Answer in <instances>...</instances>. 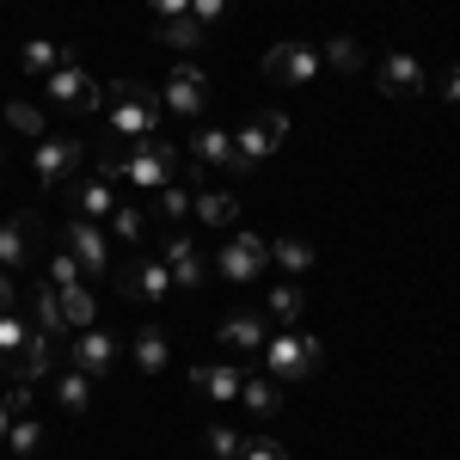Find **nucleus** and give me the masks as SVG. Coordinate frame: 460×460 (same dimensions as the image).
<instances>
[{"mask_svg": "<svg viewBox=\"0 0 460 460\" xmlns=\"http://www.w3.org/2000/svg\"><path fill=\"white\" fill-rule=\"evenodd\" d=\"M160 93L142 86V80H117L105 86V99H99V123H105L117 142H136V136H160Z\"/></svg>", "mask_w": 460, "mask_h": 460, "instance_id": "1", "label": "nucleus"}, {"mask_svg": "<svg viewBox=\"0 0 460 460\" xmlns=\"http://www.w3.org/2000/svg\"><path fill=\"white\" fill-rule=\"evenodd\" d=\"M319 362H325V350H319V338H307V332H270L264 338V375L283 387V381H314Z\"/></svg>", "mask_w": 460, "mask_h": 460, "instance_id": "2", "label": "nucleus"}, {"mask_svg": "<svg viewBox=\"0 0 460 460\" xmlns=\"http://www.w3.org/2000/svg\"><path fill=\"white\" fill-rule=\"evenodd\" d=\"M178 166H184V154H178L166 136H136V142H123V178L142 184V190L178 184Z\"/></svg>", "mask_w": 460, "mask_h": 460, "instance_id": "3", "label": "nucleus"}, {"mask_svg": "<svg viewBox=\"0 0 460 460\" xmlns=\"http://www.w3.org/2000/svg\"><path fill=\"white\" fill-rule=\"evenodd\" d=\"M283 142H288V117H283V111H258L246 129H234V178H227V184L252 178Z\"/></svg>", "mask_w": 460, "mask_h": 460, "instance_id": "4", "label": "nucleus"}, {"mask_svg": "<svg viewBox=\"0 0 460 460\" xmlns=\"http://www.w3.org/2000/svg\"><path fill=\"white\" fill-rule=\"evenodd\" d=\"M99 80L80 68V56H68L62 68L49 74V105H62V111H86V117H99Z\"/></svg>", "mask_w": 460, "mask_h": 460, "instance_id": "5", "label": "nucleus"}, {"mask_svg": "<svg viewBox=\"0 0 460 460\" xmlns=\"http://www.w3.org/2000/svg\"><path fill=\"white\" fill-rule=\"evenodd\" d=\"M160 105L172 111V117H190V123H197V111L209 105V74L197 68V62H178V68L166 74V86H160Z\"/></svg>", "mask_w": 460, "mask_h": 460, "instance_id": "6", "label": "nucleus"}, {"mask_svg": "<svg viewBox=\"0 0 460 460\" xmlns=\"http://www.w3.org/2000/svg\"><path fill=\"white\" fill-rule=\"evenodd\" d=\"M264 264H270V240H258V234H234V240L221 246V258H215V270H221L227 283H258Z\"/></svg>", "mask_w": 460, "mask_h": 460, "instance_id": "7", "label": "nucleus"}, {"mask_svg": "<svg viewBox=\"0 0 460 460\" xmlns=\"http://www.w3.org/2000/svg\"><path fill=\"white\" fill-rule=\"evenodd\" d=\"M80 160H86V142H74V136H43L31 147V166H37L43 184H74Z\"/></svg>", "mask_w": 460, "mask_h": 460, "instance_id": "8", "label": "nucleus"}, {"mask_svg": "<svg viewBox=\"0 0 460 460\" xmlns=\"http://www.w3.org/2000/svg\"><path fill=\"white\" fill-rule=\"evenodd\" d=\"M319 68H325V62H319L314 43H277V49L264 56V74H270L277 86H314Z\"/></svg>", "mask_w": 460, "mask_h": 460, "instance_id": "9", "label": "nucleus"}, {"mask_svg": "<svg viewBox=\"0 0 460 460\" xmlns=\"http://www.w3.org/2000/svg\"><path fill=\"white\" fill-rule=\"evenodd\" d=\"M117 356H123L117 332H105V325H86V332H74V368H80V375L105 381L111 368H117Z\"/></svg>", "mask_w": 460, "mask_h": 460, "instance_id": "10", "label": "nucleus"}, {"mask_svg": "<svg viewBox=\"0 0 460 460\" xmlns=\"http://www.w3.org/2000/svg\"><path fill=\"white\" fill-rule=\"evenodd\" d=\"M62 246L80 258V270H86V277H105V270H111V252H105L99 221H86V215H80V221H68V227H62Z\"/></svg>", "mask_w": 460, "mask_h": 460, "instance_id": "11", "label": "nucleus"}, {"mask_svg": "<svg viewBox=\"0 0 460 460\" xmlns=\"http://www.w3.org/2000/svg\"><path fill=\"white\" fill-rule=\"evenodd\" d=\"M31 252H37V215L0 221V270H6V277H19V270L31 264Z\"/></svg>", "mask_w": 460, "mask_h": 460, "instance_id": "12", "label": "nucleus"}, {"mask_svg": "<svg viewBox=\"0 0 460 460\" xmlns=\"http://www.w3.org/2000/svg\"><path fill=\"white\" fill-rule=\"evenodd\" d=\"M160 264L172 270V288H197L203 283V252H197L190 234H166V240H160Z\"/></svg>", "mask_w": 460, "mask_h": 460, "instance_id": "13", "label": "nucleus"}, {"mask_svg": "<svg viewBox=\"0 0 460 460\" xmlns=\"http://www.w3.org/2000/svg\"><path fill=\"white\" fill-rule=\"evenodd\" d=\"M375 80H381V93H387V99H418V93L429 86V80H424V62H418V56H405V49H393Z\"/></svg>", "mask_w": 460, "mask_h": 460, "instance_id": "14", "label": "nucleus"}, {"mask_svg": "<svg viewBox=\"0 0 460 460\" xmlns=\"http://www.w3.org/2000/svg\"><path fill=\"white\" fill-rule=\"evenodd\" d=\"M117 288H123L129 301H166V288H172V270H166L160 258H147V264H129V270L117 277Z\"/></svg>", "mask_w": 460, "mask_h": 460, "instance_id": "15", "label": "nucleus"}, {"mask_svg": "<svg viewBox=\"0 0 460 460\" xmlns=\"http://www.w3.org/2000/svg\"><path fill=\"white\" fill-rule=\"evenodd\" d=\"M62 190H68V203L86 215V221H111V215H117V190H111L105 178H74Z\"/></svg>", "mask_w": 460, "mask_h": 460, "instance_id": "16", "label": "nucleus"}, {"mask_svg": "<svg viewBox=\"0 0 460 460\" xmlns=\"http://www.w3.org/2000/svg\"><path fill=\"white\" fill-rule=\"evenodd\" d=\"M190 160L209 166V172H221V178H234V129H197Z\"/></svg>", "mask_w": 460, "mask_h": 460, "instance_id": "17", "label": "nucleus"}, {"mask_svg": "<svg viewBox=\"0 0 460 460\" xmlns=\"http://www.w3.org/2000/svg\"><path fill=\"white\" fill-rule=\"evenodd\" d=\"M49 368H56V338H49V332H37V325H31V338H25V350L13 356V375H19V381H43Z\"/></svg>", "mask_w": 460, "mask_h": 460, "instance_id": "18", "label": "nucleus"}, {"mask_svg": "<svg viewBox=\"0 0 460 460\" xmlns=\"http://www.w3.org/2000/svg\"><path fill=\"white\" fill-rule=\"evenodd\" d=\"M190 387H197V399H240L246 375L227 362H209V368H190Z\"/></svg>", "mask_w": 460, "mask_h": 460, "instance_id": "19", "label": "nucleus"}, {"mask_svg": "<svg viewBox=\"0 0 460 460\" xmlns=\"http://www.w3.org/2000/svg\"><path fill=\"white\" fill-rule=\"evenodd\" d=\"M56 405L68 411V418H86V405H93V375H80V368H56Z\"/></svg>", "mask_w": 460, "mask_h": 460, "instance_id": "20", "label": "nucleus"}, {"mask_svg": "<svg viewBox=\"0 0 460 460\" xmlns=\"http://www.w3.org/2000/svg\"><path fill=\"white\" fill-rule=\"evenodd\" d=\"M264 338H270V325H264V319L258 314H234V319H221V344H227V350H264Z\"/></svg>", "mask_w": 460, "mask_h": 460, "instance_id": "21", "label": "nucleus"}, {"mask_svg": "<svg viewBox=\"0 0 460 460\" xmlns=\"http://www.w3.org/2000/svg\"><path fill=\"white\" fill-rule=\"evenodd\" d=\"M190 209H197L203 227H240V197H234V190H203Z\"/></svg>", "mask_w": 460, "mask_h": 460, "instance_id": "22", "label": "nucleus"}, {"mask_svg": "<svg viewBox=\"0 0 460 460\" xmlns=\"http://www.w3.org/2000/svg\"><path fill=\"white\" fill-rule=\"evenodd\" d=\"M240 399H246V411H252V418H264V424H270V418L283 411V387H277L270 375H246Z\"/></svg>", "mask_w": 460, "mask_h": 460, "instance_id": "23", "label": "nucleus"}, {"mask_svg": "<svg viewBox=\"0 0 460 460\" xmlns=\"http://www.w3.org/2000/svg\"><path fill=\"white\" fill-rule=\"evenodd\" d=\"M270 258L283 264L288 277H307L314 270V240L307 234H283V240H270Z\"/></svg>", "mask_w": 460, "mask_h": 460, "instance_id": "24", "label": "nucleus"}, {"mask_svg": "<svg viewBox=\"0 0 460 460\" xmlns=\"http://www.w3.org/2000/svg\"><path fill=\"white\" fill-rule=\"evenodd\" d=\"M74 49H62V43H49V37H31L25 49H19V68L25 74H56L62 62H68Z\"/></svg>", "mask_w": 460, "mask_h": 460, "instance_id": "25", "label": "nucleus"}, {"mask_svg": "<svg viewBox=\"0 0 460 460\" xmlns=\"http://www.w3.org/2000/svg\"><path fill=\"white\" fill-rule=\"evenodd\" d=\"M136 362H142V375H160V368L172 362V344H166V325H147V332H136Z\"/></svg>", "mask_w": 460, "mask_h": 460, "instance_id": "26", "label": "nucleus"}, {"mask_svg": "<svg viewBox=\"0 0 460 460\" xmlns=\"http://www.w3.org/2000/svg\"><path fill=\"white\" fill-rule=\"evenodd\" d=\"M56 301H62V319H68V332H86V325H93V314H99V307H93V288H86V283L56 288Z\"/></svg>", "mask_w": 460, "mask_h": 460, "instance_id": "27", "label": "nucleus"}, {"mask_svg": "<svg viewBox=\"0 0 460 460\" xmlns=\"http://www.w3.org/2000/svg\"><path fill=\"white\" fill-rule=\"evenodd\" d=\"M319 62H325V68H338V74H356V68H362V43H356V37H325Z\"/></svg>", "mask_w": 460, "mask_h": 460, "instance_id": "28", "label": "nucleus"}, {"mask_svg": "<svg viewBox=\"0 0 460 460\" xmlns=\"http://www.w3.org/2000/svg\"><path fill=\"white\" fill-rule=\"evenodd\" d=\"M301 307H307V295H301V283H295V277H288V283H270V319L295 325V319H301Z\"/></svg>", "mask_w": 460, "mask_h": 460, "instance_id": "29", "label": "nucleus"}, {"mask_svg": "<svg viewBox=\"0 0 460 460\" xmlns=\"http://www.w3.org/2000/svg\"><path fill=\"white\" fill-rule=\"evenodd\" d=\"M203 37H209V31H203L190 13H178V19H160V43H172V49H197Z\"/></svg>", "mask_w": 460, "mask_h": 460, "instance_id": "30", "label": "nucleus"}, {"mask_svg": "<svg viewBox=\"0 0 460 460\" xmlns=\"http://www.w3.org/2000/svg\"><path fill=\"white\" fill-rule=\"evenodd\" d=\"M154 215H160L166 227H178V221L190 215V190H184V184H166V190H154Z\"/></svg>", "mask_w": 460, "mask_h": 460, "instance_id": "31", "label": "nucleus"}, {"mask_svg": "<svg viewBox=\"0 0 460 460\" xmlns=\"http://www.w3.org/2000/svg\"><path fill=\"white\" fill-rule=\"evenodd\" d=\"M6 448L19 460H31L37 448H43V424H31V418H13V429H6Z\"/></svg>", "mask_w": 460, "mask_h": 460, "instance_id": "32", "label": "nucleus"}, {"mask_svg": "<svg viewBox=\"0 0 460 460\" xmlns=\"http://www.w3.org/2000/svg\"><path fill=\"white\" fill-rule=\"evenodd\" d=\"M25 338H31V325H25V319H19V314H0V362H6V368H13V356L25 350Z\"/></svg>", "mask_w": 460, "mask_h": 460, "instance_id": "33", "label": "nucleus"}, {"mask_svg": "<svg viewBox=\"0 0 460 460\" xmlns=\"http://www.w3.org/2000/svg\"><path fill=\"white\" fill-rule=\"evenodd\" d=\"M111 234H123V240H147V209H136V203H117V215H111Z\"/></svg>", "mask_w": 460, "mask_h": 460, "instance_id": "34", "label": "nucleus"}, {"mask_svg": "<svg viewBox=\"0 0 460 460\" xmlns=\"http://www.w3.org/2000/svg\"><path fill=\"white\" fill-rule=\"evenodd\" d=\"M37 332H49V338H56V332H68L62 301H56V288H49V283H43V295H37Z\"/></svg>", "mask_w": 460, "mask_h": 460, "instance_id": "35", "label": "nucleus"}, {"mask_svg": "<svg viewBox=\"0 0 460 460\" xmlns=\"http://www.w3.org/2000/svg\"><path fill=\"white\" fill-rule=\"evenodd\" d=\"M80 277H86V270H80V258H74L68 246L49 258V288H68V283H80Z\"/></svg>", "mask_w": 460, "mask_h": 460, "instance_id": "36", "label": "nucleus"}, {"mask_svg": "<svg viewBox=\"0 0 460 460\" xmlns=\"http://www.w3.org/2000/svg\"><path fill=\"white\" fill-rule=\"evenodd\" d=\"M6 123H13L19 136H37V142H43V117H37V105H25V99L6 105Z\"/></svg>", "mask_w": 460, "mask_h": 460, "instance_id": "37", "label": "nucleus"}, {"mask_svg": "<svg viewBox=\"0 0 460 460\" xmlns=\"http://www.w3.org/2000/svg\"><path fill=\"white\" fill-rule=\"evenodd\" d=\"M209 455L215 460H240V429L234 424H209Z\"/></svg>", "mask_w": 460, "mask_h": 460, "instance_id": "38", "label": "nucleus"}, {"mask_svg": "<svg viewBox=\"0 0 460 460\" xmlns=\"http://www.w3.org/2000/svg\"><path fill=\"white\" fill-rule=\"evenodd\" d=\"M240 460H288V448L277 436H252V442H240Z\"/></svg>", "mask_w": 460, "mask_h": 460, "instance_id": "39", "label": "nucleus"}, {"mask_svg": "<svg viewBox=\"0 0 460 460\" xmlns=\"http://www.w3.org/2000/svg\"><path fill=\"white\" fill-rule=\"evenodd\" d=\"M221 13H227V0H190V19L209 31V25H221Z\"/></svg>", "mask_w": 460, "mask_h": 460, "instance_id": "40", "label": "nucleus"}, {"mask_svg": "<svg viewBox=\"0 0 460 460\" xmlns=\"http://www.w3.org/2000/svg\"><path fill=\"white\" fill-rule=\"evenodd\" d=\"M6 411H13V418H25V411H31V381H19V387L6 393Z\"/></svg>", "mask_w": 460, "mask_h": 460, "instance_id": "41", "label": "nucleus"}, {"mask_svg": "<svg viewBox=\"0 0 460 460\" xmlns=\"http://www.w3.org/2000/svg\"><path fill=\"white\" fill-rule=\"evenodd\" d=\"M147 13L154 19H178V13H190V0H147Z\"/></svg>", "mask_w": 460, "mask_h": 460, "instance_id": "42", "label": "nucleus"}, {"mask_svg": "<svg viewBox=\"0 0 460 460\" xmlns=\"http://www.w3.org/2000/svg\"><path fill=\"white\" fill-rule=\"evenodd\" d=\"M13 307H19V283L0 270V314H13Z\"/></svg>", "mask_w": 460, "mask_h": 460, "instance_id": "43", "label": "nucleus"}, {"mask_svg": "<svg viewBox=\"0 0 460 460\" xmlns=\"http://www.w3.org/2000/svg\"><path fill=\"white\" fill-rule=\"evenodd\" d=\"M442 99H448V105H460V62L442 74Z\"/></svg>", "mask_w": 460, "mask_h": 460, "instance_id": "44", "label": "nucleus"}, {"mask_svg": "<svg viewBox=\"0 0 460 460\" xmlns=\"http://www.w3.org/2000/svg\"><path fill=\"white\" fill-rule=\"evenodd\" d=\"M6 429H13V411H6V405H0V442H6Z\"/></svg>", "mask_w": 460, "mask_h": 460, "instance_id": "45", "label": "nucleus"}]
</instances>
